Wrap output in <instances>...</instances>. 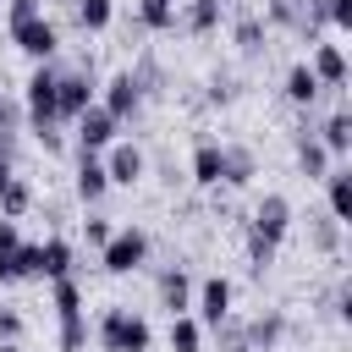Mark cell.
Wrapping results in <instances>:
<instances>
[{
    "instance_id": "cell-1",
    "label": "cell",
    "mask_w": 352,
    "mask_h": 352,
    "mask_svg": "<svg viewBox=\"0 0 352 352\" xmlns=\"http://www.w3.org/2000/svg\"><path fill=\"white\" fill-rule=\"evenodd\" d=\"M55 66H60V60H55ZM94 99H99L94 60H66V66H60V77H55V116H60V126H66V121H77Z\"/></svg>"
},
{
    "instance_id": "cell-2",
    "label": "cell",
    "mask_w": 352,
    "mask_h": 352,
    "mask_svg": "<svg viewBox=\"0 0 352 352\" xmlns=\"http://www.w3.org/2000/svg\"><path fill=\"white\" fill-rule=\"evenodd\" d=\"M94 336H99V346H104V352H148V346H154L148 319H143V314H132V308H104Z\"/></svg>"
},
{
    "instance_id": "cell-3",
    "label": "cell",
    "mask_w": 352,
    "mask_h": 352,
    "mask_svg": "<svg viewBox=\"0 0 352 352\" xmlns=\"http://www.w3.org/2000/svg\"><path fill=\"white\" fill-rule=\"evenodd\" d=\"M99 264H104V275H132V270H143V264H148V231H143V226H116L110 242L99 248Z\"/></svg>"
},
{
    "instance_id": "cell-4",
    "label": "cell",
    "mask_w": 352,
    "mask_h": 352,
    "mask_svg": "<svg viewBox=\"0 0 352 352\" xmlns=\"http://www.w3.org/2000/svg\"><path fill=\"white\" fill-rule=\"evenodd\" d=\"M11 44L33 60V66H44V60H55L60 55V28L50 22V16H33V22H16L11 28Z\"/></svg>"
},
{
    "instance_id": "cell-5",
    "label": "cell",
    "mask_w": 352,
    "mask_h": 352,
    "mask_svg": "<svg viewBox=\"0 0 352 352\" xmlns=\"http://www.w3.org/2000/svg\"><path fill=\"white\" fill-rule=\"evenodd\" d=\"M99 160H104V176H110V187H138V182L148 176V154H143L132 138H116V143H110Z\"/></svg>"
},
{
    "instance_id": "cell-6",
    "label": "cell",
    "mask_w": 352,
    "mask_h": 352,
    "mask_svg": "<svg viewBox=\"0 0 352 352\" xmlns=\"http://www.w3.org/2000/svg\"><path fill=\"white\" fill-rule=\"evenodd\" d=\"M248 231L280 248V242H286V231H292V198H286V192H264V198L253 204V220H248Z\"/></svg>"
},
{
    "instance_id": "cell-7",
    "label": "cell",
    "mask_w": 352,
    "mask_h": 352,
    "mask_svg": "<svg viewBox=\"0 0 352 352\" xmlns=\"http://www.w3.org/2000/svg\"><path fill=\"white\" fill-rule=\"evenodd\" d=\"M231 297H236V292H231L226 275H204V280L192 286V319L214 330L220 319H231Z\"/></svg>"
},
{
    "instance_id": "cell-8",
    "label": "cell",
    "mask_w": 352,
    "mask_h": 352,
    "mask_svg": "<svg viewBox=\"0 0 352 352\" xmlns=\"http://www.w3.org/2000/svg\"><path fill=\"white\" fill-rule=\"evenodd\" d=\"M116 138H121V121H116L104 104H88V110L77 116V154H104Z\"/></svg>"
},
{
    "instance_id": "cell-9",
    "label": "cell",
    "mask_w": 352,
    "mask_h": 352,
    "mask_svg": "<svg viewBox=\"0 0 352 352\" xmlns=\"http://www.w3.org/2000/svg\"><path fill=\"white\" fill-rule=\"evenodd\" d=\"M286 336H292V319H286L280 308H264V314L242 319V341H248V352H280Z\"/></svg>"
},
{
    "instance_id": "cell-10",
    "label": "cell",
    "mask_w": 352,
    "mask_h": 352,
    "mask_svg": "<svg viewBox=\"0 0 352 352\" xmlns=\"http://www.w3.org/2000/svg\"><path fill=\"white\" fill-rule=\"evenodd\" d=\"M94 104H104L121 126L126 121H138V110H143V94H138V82H132V72H116L110 82H99V99Z\"/></svg>"
},
{
    "instance_id": "cell-11",
    "label": "cell",
    "mask_w": 352,
    "mask_h": 352,
    "mask_svg": "<svg viewBox=\"0 0 352 352\" xmlns=\"http://www.w3.org/2000/svg\"><path fill=\"white\" fill-rule=\"evenodd\" d=\"M308 72L319 77L324 94H341V88H346V50H341V44H324V38L308 44Z\"/></svg>"
},
{
    "instance_id": "cell-12",
    "label": "cell",
    "mask_w": 352,
    "mask_h": 352,
    "mask_svg": "<svg viewBox=\"0 0 352 352\" xmlns=\"http://www.w3.org/2000/svg\"><path fill=\"white\" fill-rule=\"evenodd\" d=\"M258 176V154L248 143H220V187H248Z\"/></svg>"
},
{
    "instance_id": "cell-13",
    "label": "cell",
    "mask_w": 352,
    "mask_h": 352,
    "mask_svg": "<svg viewBox=\"0 0 352 352\" xmlns=\"http://www.w3.org/2000/svg\"><path fill=\"white\" fill-rule=\"evenodd\" d=\"M72 192L94 209L104 192H110V176H104V160L99 154H77V170H72Z\"/></svg>"
},
{
    "instance_id": "cell-14",
    "label": "cell",
    "mask_w": 352,
    "mask_h": 352,
    "mask_svg": "<svg viewBox=\"0 0 352 352\" xmlns=\"http://www.w3.org/2000/svg\"><path fill=\"white\" fill-rule=\"evenodd\" d=\"M160 308L176 319V314H192V275L182 264H165L160 270Z\"/></svg>"
},
{
    "instance_id": "cell-15",
    "label": "cell",
    "mask_w": 352,
    "mask_h": 352,
    "mask_svg": "<svg viewBox=\"0 0 352 352\" xmlns=\"http://www.w3.org/2000/svg\"><path fill=\"white\" fill-rule=\"evenodd\" d=\"M220 16H226V0H176V28L182 33H214L220 28Z\"/></svg>"
},
{
    "instance_id": "cell-16",
    "label": "cell",
    "mask_w": 352,
    "mask_h": 352,
    "mask_svg": "<svg viewBox=\"0 0 352 352\" xmlns=\"http://www.w3.org/2000/svg\"><path fill=\"white\" fill-rule=\"evenodd\" d=\"M264 38H270V22H264L253 6H236V11H231V44H236L242 55H258Z\"/></svg>"
},
{
    "instance_id": "cell-17",
    "label": "cell",
    "mask_w": 352,
    "mask_h": 352,
    "mask_svg": "<svg viewBox=\"0 0 352 352\" xmlns=\"http://www.w3.org/2000/svg\"><path fill=\"white\" fill-rule=\"evenodd\" d=\"M314 138L324 143V154H330V160H346V148H352V116H346V104H336L330 116H319Z\"/></svg>"
},
{
    "instance_id": "cell-18",
    "label": "cell",
    "mask_w": 352,
    "mask_h": 352,
    "mask_svg": "<svg viewBox=\"0 0 352 352\" xmlns=\"http://www.w3.org/2000/svg\"><path fill=\"white\" fill-rule=\"evenodd\" d=\"M324 204H330V209H324L330 220H341V226L352 220V165L336 160V165L324 170Z\"/></svg>"
},
{
    "instance_id": "cell-19",
    "label": "cell",
    "mask_w": 352,
    "mask_h": 352,
    "mask_svg": "<svg viewBox=\"0 0 352 352\" xmlns=\"http://www.w3.org/2000/svg\"><path fill=\"white\" fill-rule=\"evenodd\" d=\"M319 94H324V88H319V77L308 72V60H297V66L286 72V82H280V99H286L292 110H314Z\"/></svg>"
},
{
    "instance_id": "cell-20",
    "label": "cell",
    "mask_w": 352,
    "mask_h": 352,
    "mask_svg": "<svg viewBox=\"0 0 352 352\" xmlns=\"http://www.w3.org/2000/svg\"><path fill=\"white\" fill-rule=\"evenodd\" d=\"M187 176H192L198 187L220 192V138H198V148H192V165H187Z\"/></svg>"
},
{
    "instance_id": "cell-21",
    "label": "cell",
    "mask_w": 352,
    "mask_h": 352,
    "mask_svg": "<svg viewBox=\"0 0 352 352\" xmlns=\"http://www.w3.org/2000/svg\"><path fill=\"white\" fill-rule=\"evenodd\" d=\"M38 280H60V275H72V242L66 236H44L38 242V270H33Z\"/></svg>"
},
{
    "instance_id": "cell-22",
    "label": "cell",
    "mask_w": 352,
    "mask_h": 352,
    "mask_svg": "<svg viewBox=\"0 0 352 352\" xmlns=\"http://www.w3.org/2000/svg\"><path fill=\"white\" fill-rule=\"evenodd\" d=\"M33 270H38V242H16L11 253H0V286L33 280Z\"/></svg>"
},
{
    "instance_id": "cell-23",
    "label": "cell",
    "mask_w": 352,
    "mask_h": 352,
    "mask_svg": "<svg viewBox=\"0 0 352 352\" xmlns=\"http://www.w3.org/2000/svg\"><path fill=\"white\" fill-rule=\"evenodd\" d=\"M308 242H314L324 258H336V253H341V242H346V226H341V220H330V214H308Z\"/></svg>"
},
{
    "instance_id": "cell-24",
    "label": "cell",
    "mask_w": 352,
    "mask_h": 352,
    "mask_svg": "<svg viewBox=\"0 0 352 352\" xmlns=\"http://www.w3.org/2000/svg\"><path fill=\"white\" fill-rule=\"evenodd\" d=\"M132 28H138V33H170V28H176V6H170V0H138Z\"/></svg>"
},
{
    "instance_id": "cell-25",
    "label": "cell",
    "mask_w": 352,
    "mask_h": 352,
    "mask_svg": "<svg viewBox=\"0 0 352 352\" xmlns=\"http://www.w3.org/2000/svg\"><path fill=\"white\" fill-rule=\"evenodd\" d=\"M292 143H297V170H302L308 182H324V170L336 165V160L324 154V143H319V138H292Z\"/></svg>"
},
{
    "instance_id": "cell-26",
    "label": "cell",
    "mask_w": 352,
    "mask_h": 352,
    "mask_svg": "<svg viewBox=\"0 0 352 352\" xmlns=\"http://www.w3.org/2000/svg\"><path fill=\"white\" fill-rule=\"evenodd\" d=\"M72 16L82 33H104L116 22V0H72Z\"/></svg>"
},
{
    "instance_id": "cell-27",
    "label": "cell",
    "mask_w": 352,
    "mask_h": 352,
    "mask_svg": "<svg viewBox=\"0 0 352 352\" xmlns=\"http://www.w3.org/2000/svg\"><path fill=\"white\" fill-rule=\"evenodd\" d=\"M28 116H22V99L0 94V154H16V138H22Z\"/></svg>"
},
{
    "instance_id": "cell-28",
    "label": "cell",
    "mask_w": 352,
    "mask_h": 352,
    "mask_svg": "<svg viewBox=\"0 0 352 352\" xmlns=\"http://www.w3.org/2000/svg\"><path fill=\"white\" fill-rule=\"evenodd\" d=\"M28 209H33V182H28V176H11V182L0 187V214H6V220H22Z\"/></svg>"
},
{
    "instance_id": "cell-29",
    "label": "cell",
    "mask_w": 352,
    "mask_h": 352,
    "mask_svg": "<svg viewBox=\"0 0 352 352\" xmlns=\"http://www.w3.org/2000/svg\"><path fill=\"white\" fill-rule=\"evenodd\" d=\"M165 341H170V352H204V324L192 314H176L170 330H165Z\"/></svg>"
},
{
    "instance_id": "cell-30",
    "label": "cell",
    "mask_w": 352,
    "mask_h": 352,
    "mask_svg": "<svg viewBox=\"0 0 352 352\" xmlns=\"http://www.w3.org/2000/svg\"><path fill=\"white\" fill-rule=\"evenodd\" d=\"M236 94H242V82H236L231 72H214V77H209V94H204V104H231Z\"/></svg>"
},
{
    "instance_id": "cell-31",
    "label": "cell",
    "mask_w": 352,
    "mask_h": 352,
    "mask_svg": "<svg viewBox=\"0 0 352 352\" xmlns=\"http://www.w3.org/2000/svg\"><path fill=\"white\" fill-rule=\"evenodd\" d=\"M214 352H248V341H242V319H220V324H214Z\"/></svg>"
},
{
    "instance_id": "cell-32",
    "label": "cell",
    "mask_w": 352,
    "mask_h": 352,
    "mask_svg": "<svg viewBox=\"0 0 352 352\" xmlns=\"http://www.w3.org/2000/svg\"><path fill=\"white\" fill-rule=\"evenodd\" d=\"M88 346V319H60V352H82Z\"/></svg>"
},
{
    "instance_id": "cell-33",
    "label": "cell",
    "mask_w": 352,
    "mask_h": 352,
    "mask_svg": "<svg viewBox=\"0 0 352 352\" xmlns=\"http://www.w3.org/2000/svg\"><path fill=\"white\" fill-rule=\"evenodd\" d=\"M110 231H116V226H110V214H99V209L82 220V236H88V248H104V242H110Z\"/></svg>"
},
{
    "instance_id": "cell-34",
    "label": "cell",
    "mask_w": 352,
    "mask_h": 352,
    "mask_svg": "<svg viewBox=\"0 0 352 352\" xmlns=\"http://www.w3.org/2000/svg\"><path fill=\"white\" fill-rule=\"evenodd\" d=\"M33 16H44V0H6V28L33 22Z\"/></svg>"
},
{
    "instance_id": "cell-35",
    "label": "cell",
    "mask_w": 352,
    "mask_h": 352,
    "mask_svg": "<svg viewBox=\"0 0 352 352\" xmlns=\"http://www.w3.org/2000/svg\"><path fill=\"white\" fill-rule=\"evenodd\" d=\"M16 341H22V314L0 308V346H16Z\"/></svg>"
},
{
    "instance_id": "cell-36",
    "label": "cell",
    "mask_w": 352,
    "mask_h": 352,
    "mask_svg": "<svg viewBox=\"0 0 352 352\" xmlns=\"http://www.w3.org/2000/svg\"><path fill=\"white\" fill-rule=\"evenodd\" d=\"M324 22L330 28H352V0H324Z\"/></svg>"
},
{
    "instance_id": "cell-37",
    "label": "cell",
    "mask_w": 352,
    "mask_h": 352,
    "mask_svg": "<svg viewBox=\"0 0 352 352\" xmlns=\"http://www.w3.org/2000/svg\"><path fill=\"white\" fill-rule=\"evenodd\" d=\"M16 242H22V231H16V220H6V214H0V253H11Z\"/></svg>"
},
{
    "instance_id": "cell-38",
    "label": "cell",
    "mask_w": 352,
    "mask_h": 352,
    "mask_svg": "<svg viewBox=\"0 0 352 352\" xmlns=\"http://www.w3.org/2000/svg\"><path fill=\"white\" fill-rule=\"evenodd\" d=\"M11 176H16V154H0V187H6Z\"/></svg>"
},
{
    "instance_id": "cell-39",
    "label": "cell",
    "mask_w": 352,
    "mask_h": 352,
    "mask_svg": "<svg viewBox=\"0 0 352 352\" xmlns=\"http://www.w3.org/2000/svg\"><path fill=\"white\" fill-rule=\"evenodd\" d=\"M0 352H22V346H0Z\"/></svg>"
},
{
    "instance_id": "cell-40",
    "label": "cell",
    "mask_w": 352,
    "mask_h": 352,
    "mask_svg": "<svg viewBox=\"0 0 352 352\" xmlns=\"http://www.w3.org/2000/svg\"><path fill=\"white\" fill-rule=\"evenodd\" d=\"M170 6H176V0H170Z\"/></svg>"
}]
</instances>
